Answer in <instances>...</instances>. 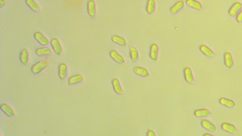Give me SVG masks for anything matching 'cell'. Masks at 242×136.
<instances>
[{
    "label": "cell",
    "instance_id": "6da1fadb",
    "mask_svg": "<svg viewBox=\"0 0 242 136\" xmlns=\"http://www.w3.org/2000/svg\"><path fill=\"white\" fill-rule=\"evenodd\" d=\"M48 65V63L45 60H40L32 66L31 72L34 74H38L45 69Z\"/></svg>",
    "mask_w": 242,
    "mask_h": 136
},
{
    "label": "cell",
    "instance_id": "7a4b0ae2",
    "mask_svg": "<svg viewBox=\"0 0 242 136\" xmlns=\"http://www.w3.org/2000/svg\"><path fill=\"white\" fill-rule=\"evenodd\" d=\"M50 44L54 52L58 55L62 53V48L60 42L56 38H53L50 41Z\"/></svg>",
    "mask_w": 242,
    "mask_h": 136
},
{
    "label": "cell",
    "instance_id": "3957f363",
    "mask_svg": "<svg viewBox=\"0 0 242 136\" xmlns=\"http://www.w3.org/2000/svg\"><path fill=\"white\" fill-rule=\"evenodd\" d=\"M34 38L41 45H46L49 43V41L47 38L45 37L41 32H39V31L34 33Z\"/></svg>",
    "mask_w": 242,
    "mask_h": 136
},
{
    "label": "cell",
    "instance_id": "277c9868",
    "mask_svg": "<svg viewBox=\"0 0 242 136\" xmlns=\"http://www.w3.org/2000/svg\"><path fill=\"white\" fill-rule=\"evenodd\" d=\"M58 77L61 80H64L67 76V67L64 63L60 64L58 66Z\"/></svg>",
    "mask_w": 242,
    "mask_h": 136
},
{
    "label": "cell",
    "instance_id": "5b68a950",
    "mask_svg": "<svg viewBox=\"0 0 242 136\" xmlns=\"http://www.w3.org/2000/svg\"><path fill=\"white\" fill-rule=\"evenodd\" d=\"M87 12L90 17L94 18L96 14L95 2L94 0H90L87 3Z\"/></svg>",
    "mask_w": 242,
    "mask_h": 136
},
{
    "label": "cell",
    "instance_id": "8992f818",
    "mask_svg": "<svg viewBox=\"0 0 242 136\" xmlns=\"http://www.w3.org/2000/svg\"><path fill=\"white\" fill-rule=\"evenodd\" d=\"M224 63L225 65L229 69L233 67L234 62L231 53L229 52H226L224 54Z\"/></svg>",
    "mask_w": 242,
    "mask_h": 136
},
{
    "label": "cell",
    "instance_id": "52a82bcc",
    "mask_svg": "<svg viewBox=\"0 0 242 136\" xmlns=\"http://www.w3.org/2000/svg\"><path fill=\"white\" fill-rule=\"evenodd\" d=\"M184 79L186 82L190 84H193L194 82V78L192 70L190 67H186L183 71Z\"/></svg>",
    "mask_w": 242,
    "mask_h": 136
},
{
    "label": "cell",
    "instance_id": "ba28073f",
    "mask_svg": "<svg viewBox=\"0 0 242 136\" xmlns=\"http://www.w3.org/2000/svg\"><path fill=\"white\" fill-rule=\"evenodd\" d=\"M242 8V3H235L232 5L231 7L229 9V14L230 16H236L237 14L239 13Z\"/></svg>",
    "mask_w": 242,
    "mask_h": 136
},
{
    "label": "cell",
    "instance_id": "9c48e42d",
    "mask_svg": "<svg viewBox=\"0 0 242 136\" xmlns=\"http://www.w3.org/2000/svg\"><path fill=\"white\" fill-rule=\"evenodd\" d=\"M109 55L111 58L118 63H125V59L123 56L115 50H111L109 53Z\"/></svg>",
    "mask_w": 242,
    "mask_h": 136
},
{
    "label": "cell",
    "instance_id": "30bf717a",
    "mask_svg": "<svg viewBox=\"0 0 242 136\" xmlns=\"http://www.w3.org/2000/svg\"><path fill=\"white\" fill-rule=\"evenodd\" d=\"M221 128L222 130L231 134L236 133L237 132L236 127L232 124L224 123L221 124Z\"/></svg>",
    "mask_w": 242,
    "mask_h": 136
},
{
    "label": "cell",
    "instance_id": "8fae6325",
    "mask_svg": "<svg viewBox=\"0 0 242 136\" xmlns=\"http://www.w3.org/2000/svg\"><path fill=\"white\" fill-rule=\"evenodd\" d=\"M201 125L204 129H206L209 132H214L216 129L215 125L206 119L202 120Z\"/></svg>",
    "mask_w": 242,
    "mask_h": 136
},
{
    "label": "cell",
    "instance_id": "7c38bea8",
    "mask_svg": "<svg viewBox=\"0 0 242 136\" xmlns=\"http://www.w3.org/2000/svg\"><path fill=\"white\" fill-rule=\"evenodd\" d=\"M83 80H84V78L82 75L80 74L74 75L69 78L68 85L70 86L75 85V84L80 83L83 81Z\"/></svg>",
    "mask_w": 242,
    "mask_h": 136
},
{
    "label": "cell",
    "instance_id": "4fadbf2b",
    "mask_svg": "<svg viewBox=\"0 0 242 136\" xmlns=\"http://www.w3.org/2000/svg\"><path fill=\"white\" fill-rule=\"evenodd\" d=\"M158 46L156 43H153L150 48V57L154 61H157L158 56Z\"/></svg>",
    "mask_w": 242,
    "mask_h": 136
},
{
    "label": "cell",
    "instance_id": "5bb4252c",
    "mask_svg": "<svg viewBox=\"0 0 242 136\" xmlns=\"http://www.w3.org/2000/svg\"><path fill=\"white\" fill-rule=\"evenodd\" d=\"M35 53L38 56L50 55L52 54L50 49L48 47H44L38 48L35 51Z\"/></svg>",
    "mask_w": 242,
    "mask_h": 136
},
{
    "label": "cell",
    "instance_id": "9a60e30c",
    "mask_svg": "<svg viewBox=\"0 0 242 136\" xmlns=\"http://www.w3.org/2000/svg\"><path fill=\"white\" fill-rule=\"evenodd\" d=\"M185 3L188 7L195 10H201L203 8L201 3L196 0H186Z\"/></svg>",
    "mask_w": 242,
    "mask_h": 136
},
{
    "label": "cell",
    "instance_id": "2e32d148",
    "mask_svg": "<svg viewBox=\"0 0 242 136\" xmlns=\"http://www.w3.org/2000/svg\"><path fill=\"white\" fill-rule=\"evenodd\" d=\"M1 110L5 115L9 117L14 116V112L12 108L6 103H3L1 105Z\"/></svg>",
    "mask_w": 242,
    "mask_h": 136
},
{
    "label": "cell",
    "instance_id": "e0dca14e",
    "mask_svg": "<svg viewBox=\"0 0 242 136\" xmlns=\"http://www.w3.org/2000/svg\"><path fill=\"white\" fill-rule=\"evenodd\" d=\"M200 50L205 56L209 57H213L215 56L214 52L205 44H202L200 47Z\"/></svg>",
    "mask_w": 242,
    "mask_h": 136
},
{
    "label": "cell",
    "instance_id": "ac0fdd59",
    "mask_svg": "<svg viewBox=\"0 0 242 136\" xmlns=\"http://www.w3.org/2000/svg\"><path fill=\"white\" fill-rule=\"evenodd\" d=\"M184 5V3L183 1V0L179 1L170 8V13L173 14L177 13L179 11H180L183 8Z\"/></svg>",
    "mask_w": 242,
    "mask_h": 136
},
{
    "label": "cell",
    "instance_id": "d6986e66",
    "mask_svg": "<svg viewBox=\"0 0 242 136\" xmlns=\"http://www.w3.org/2000/svg\"><path fill=\"white\" fill-rule=\"evenodd\" d=\"M112 84L114 91L116 93L118 94H123L124 93V91L121 86L119 80L117 78H114L112 80Z\"/></svg>",
    "mask_w": 242,
    "mask_h": 136
},
{
    "label": "cell",
    "instance_id": "ffe728a7",
    "mask_svg": "<svg viewBox=\"0 0 242 136\" xmlns=\"http://www.w3.org/2000/svg\"><path fill=\"white\" fill-rule=\"evenodd\" d=\"M20 63L23 65H26L28 61V52L26 48H24L21 51L19 55Z\"/></svg>",
    "mask_w": 242,
    "mask_h": 136
},
{
    "label": "cell",
    "instance_id": "44dd1931",
    "mask_svg": "<svg viewBox=\"0 0 242 136\" xmlns=\"http://www.w3.org/2000/svg\"><path fill=\"white\" fill-rule=\"evenodd\" d=\"M133 72L134 73L140 76L147 77L149 75L148 70L146 68L141 67H135L133 69Z\"/></svg>",
    "mask_w": 242,
    "mask_h": 136
},
{
    "label": "cell",
    "instance_id": "7402d4cb",
    "mask_svg": "<svg viewBox=\"0 0 242 136\" xmlns=\"http://www.w3.org/2000/svg\"><path fill=\"white\" fill-rule=\"evenodd\" d=\"M194 114L198 118L206 117L211 114V112L207 109H198L194 111Z\"/></svg>",
    "mask_w": 242,
    "mask_h": 136
},
{
    "label": "cell",
    "instance_id": "603a6c76",
    "mask_svg": "<svg viewBox=\"0 0 242 136\" xmlns=\"http://www.w3.org/2000/svg\"><path fill=\"white\" fill-rule=\"evenodd\" d=\"M219 103L228 108H233L235 105V103L232 100L229 99L225 98H220Z\"/></svg>",
    "mask_w": 242,
    "mask_h": 136
},
{
    "label": "cell",
    "instance_id": "cb8c5ba5",
    "mask_svg": "<svg viewBox=\"0 0 242 136\" xmlns=\"http://www.w3.org/2000/svg\"><path fill=\"white\" fill-rule=\"evenodd\" d=\"M25 3L34 12H38L39 11V5L35 0H25Z\"/></svg>",
    "mask_w": 242,
    "mask_h": 136
},
{
    "label": "cell",
    "instance_id": "d4e9b609",
    "mask_svg": "<svg viewBox=\"0 0 242 136\" xmlns=\"http://www.w3.org/2000/svg\"><path fill=\"white\" fill-rule=\"evenodd\" d=\"M111 40L113 42L121 46H126V41L123 37H120L117 35H114L111 38Z\"/></svg>",
    "mask_w": 242,
    "mask_h": 136
},
{
    "label": "cell",
    "instance_id": "484cf974",
    "mask_svg": "<svg viewBox=\"0 0 242 136\" xmlns=\"http://www.w3.org/2000/svg\"><path fill=\"white\" fill-rule=\"evenodd\" d=\"M156 3L155 0H148L146 5V12L149 14H151L155 10Z\"/></svg>",
    "mask_w": 242,
    "mask_h": 136
},
{
    "label": "cell",
    "instance_id": "4316f807",
    "mask_svg": "<svg viewBox=\"0 0 242 136\" xmlns=\"http://www.w3.org/2000/svg\"><path fill=\"white\" fill-rule=\"evenodd\" d=\"M129 50L131 60L133 62H136L138 59V52L137 49L134 47H130Z\"/></svg>",
    "mask_w": 242,
    "mask_h": 136
},
{
    "label": "cell",
    "instance_id": "83f0119b",
    "mask_svg": "<svg viewBox=\"0 0 242 136\" xmlns=\"http://www.w3.org/2000/svg\"><path fill=\"white\" fill-rule=\"evenodd\" d=\"M235 19H236L237 22L240 23V22H242V8L236 15Z\"/></svg>",
    "mask_w": 242,
    "mask_h": 136
},
{
    "label": "cell",
    "instance_id": "f1b7e54d",
    "mask_svg": "<svg viewBox=\"0 0 242 136\" xmlns=\"http://www.w3.org/2000/svg\"><path fill=\"white\" fill-rule=\"evenodd\" d=\"M147 135L148 136H155L156 134L154 131H153L152 130H151V129H149L147 132Z\"/></svg>",
    "mask_w": 242,
    "mask_h": 136
},
{
    "label": "cell",
    "instance_id": "f546056e",
    "mask_svg": "<svg viewBox=\"0 0 242 136\" xmlns=\"http://www.w3.org/2000/svg\"><path fill=\"white\" fill-rule=\"evenodd\" d=\"M5 2L4 0H0V7L2 8L5 5Z\"/></svg>",
    "mask_w": 242,
    "mask_h": 136
},
{
    "label": "cell",
    "instance_id": "4dcf8cb0",
    "mask_svg": "<svg viewBox=\"0 0 242 136\" xmlns=\"http://www.w3.org/2000/svg\"><path fill=\"white\" fill-rule=\"evenodd\" d=\"M203 136H212V135H211V134H208V133H206V134H204Z\"/></svg>",
    "mask_w": 242,
    "mask_h": 136
}]
</instances>
